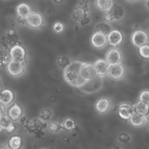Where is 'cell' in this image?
<instances>
[{"mask_svg": "<svg viewBox=\"0 0 149 149\" xmlns=\"http://www.w3.org/2000/svg\"><path fill=\"white\" fill-rule=\"evenodd\" d=\"M63 26L62 23L59 22H57L55 23V24L54 25V30L56 33L61 32L63 30Z\"/></svg>", "mask_w": 149, "mask_h": 149, "instance_id": "f546056e", "label": "cell"}, {"mask_svg": "<svg viewBox=\"0 0 149 149\" xmlns=\"http://www.w3.org/2000/svg\"><path fill=\"white\" fill-rule=\"evenodd\" d=\"M16 12L20 18L26 19L31 13V9L27 4L22 3L17 6Z\"/></svg>", "mask_w": 149, "mask_h": 149, "instance_id": "ac0fdd59", "label": "cell"}, {"mask_svg": "<svg viewBox=\"0 0 149 149\" xmlns=\"http://www.w3.org/2000/svg\"><path fill=\"white\" fill-rule=\"evenodd\" d=\"M147 121H148V126H149V120H147Z\"/></svg>", "mask_w": 149, "mask_h": 149, "instance_id": "f35d334b", "label": "cell"}, {"mask_svg": "<svg viewBox=\"0 0 149 149\" xmlns=\"http://www.w3.org/2000/svg\"><path fill=\"white\" fill-rule=\"evenodd\" d=\"M5 111V105L0 102V115L3 114Z\"/></svg>", "mask_w": 149, "mask_h": 149, "instance_id": "d6a6232c", "label": "cell"}, {"mask_svg": "<svg viewBox=\"0 0 149 149\" xmlns=\"http://www.w3.org/2000/svg\"><path fill=\"white\" fill-rule=\"evenodd\" d=\"M8 55L3 51H0V63H5L8 60Z\"/></svg>", "mask_w": 149, "mask_h": 149, "instance_id": "4dcf8cb0", "label": "cell"}, {"mask_svg": "<svg viewBox=\"0 0 149 149\" xmlns=\"http://www.w3.org/2000/svg\"><path fill=\"white\" fill-rule=\"evenodd\" d=\"M110 106L109 100L106 98H102L97 101L95 105V108L98 113H105L109 109Z\"/></svg>", "mask_w": 149, "mask_h": 149, "instance_id": "9a60e30c", "label": "cell"}, {"mask_svg": "<svg viewBox=\"0 0 149 149\" xmlns=\"http://www.w3.org/2000/svg\"><path fill=\"white\" fill-rule=\"evenodd\" d=\"M118 112L122 119L128 120L134 113L133 105L128 102H122L118 107Z\"/></svg>", "mask_w": 149, "mask_h": 149, "instance_id": "8992f818", "label": "cell"}, {"mask_svg": "<svg viewBox=\"0 0 149 149\" xmlns=\"http://www.w3.org/2000/svg\"><path fill=\"white\" fill-rule=\"evenodd\" d=\"M106 61L109 65L120 63L122 59V54L120 51L116 48H113L108 51L106 54Z\"/></svg>", "mask_w": 149, "mask_h": 149, "instance_id": "4fadbf2b", "label": "cell"}, {"mask_svg": "<svg viewBox=\"0 0 149 149\" xmlns=\"http://www.w3.org/2000/svg\"><path fill=\"white\" fill-rule=\"evenodd\" d=\"M91 42L94 48L100 49L107 44V37L102 33L95 32L91 37Z\"/></svg>", "mask_w": 149, "mask_h": 149, "instance_id": "ba28073f", "label": "cell"}, {"mask_svg": "<svg viewBox=\"0 0 149 149\" xmlns=\"http://www.w3.org/2000/svg\"><path fill=\"white\" fill-rule=\"evenodd\" d=\"M22 141L20 137L15 136L10 138L9 141V145L12 149H18L22 146Z\"/></svg>", "mask_w": 149, "mask_h": 149, "instance_id": "603a6c76", "label": "cell"}, {"mask_svg": "<svg viewBox=\"0 0 149 149\" xmlns=\"http://www.w3.org/2000/svg\"><path fill=\"white\" fill-rule=\"evenodd\" d=\"M144 1H147V0H144Z\"/></svg>", "mask_w": 149, "mask_h": 149, "instance_id": "60d3db41", "label": "cell"}, {"mask_svg": "<svg viewBox=\"0 0 149 149\" xmlns=\"http://www.w3.org/2000/svg\"><path fill=\"white\" fill-rule=\"evenodd\" d=\"M140 101H143L149 105V90H143L141 92L139 96Z\"/></svg>", "mask_w": 149, "mask_h": 149, "instance_id": "484cf974", "label": "cell"}, {"mask_svg": "<svg viewBox=\"0 0 149 149\" xmlns=\"http://www.w3.org/2000/svg\"><path fill=\"white\" fill-rule=\"evenodd\" d=\"M1 88H0V94H1Z\"/></svg>", "mask_w": 149, "mask_h": 149, "instance_id": "ab89813d", "label": "cell"}, {"mask_svg": "<svg viewBox=\"0 0 149 149\" xmlns=\"http://www.w3.org/2000/svg\"><path fill=\"white\" fill-rule=\"evenodd\" d=\"M62 0H55V1L56 2V3H61L62 2Z\"/></svg>", "mask_w": 149, "mask_h": 149, "instance_id": "8d00e7d4", "label": "cell"}, {"mask_svg": "<svg viewBox=\"0 0 149 149\" xmlns=\"http://www.w3.org/2000/svg\"><path fill=\"white\" fill-rule=\"evenodd\" d=\"M51 115V112L49 109L44 110L41 114V118L44 120H48L49 119Z\"/></svg>", "mask_w": 149, "mask_h": 149, "instance_id": "f1b7e54d", "label": "cell"}, {"mask_svg": "<svg viewBox=\"0 0 149 149\" xmlns=\"http://www.w3.org/2000/svg\"><path fill=\"white\" fill-rule=\"evenodd\" d=\"M14 98L13 92L9 89L3 90L0 94V102L5 105L10 104Z\"/></svg>", "mask_w": 149, "mask_h": 149, "instance_id": "2e32d148", "label": "cell"}, {"mask_svg": "<svg viewBox=\"0 0 149 149\" xmlns=\"http://www.w3.org/2000/svg\"><path fill=\"white\" fill-rule=\"evenodd\" d=\"M10 56L12 59L23 62L25 59V49L21 45H14L10 49Z\"/></svg>", "mask_w": 149, "mask_h": 149, "instance_id": "8fae6325", "label": "cell"}, {"mask_svg": "<svg viewBox=\"0 0 149 149\" xmlns=\"http://www.w3.org/2000/svg\"><path fill=\"white\" fill-rule=\"evenodd\" d=\"M108 42L112 47H117L120 45L123 40V34L118 30H111L107 36Z\"/></svg>", "mask_w": 149, "mask_h": 149, "instance_id": "9c48e42d", "label": "cell"}, {"mask_svg": "<svg viewBox=\"0 0 149 149\" xmlns=\"http://www.w3.org/2000/svg\"><path fill=\"white\" fill-rule=\"evenodd\" d=\"M133 108L134 112L144 116L147 113L148 111L149 105L143 101H140L134 105H133Z\"/></svg>", "mask_w": 149, "mask_h": 149, "instance_id": "ffe728a7", "label": "cell"}, {"mask_svg": "<svg viewBox=\"0 0 149 149\" xmlns=\"http://www.w3.org/2000/svg\"><path fill=\"white\" fill-rule=\"evenodd\" d=\"M15 30H13V29H10V30H9V31H8L9 34L10 35V36L13 35V34H15Z\"/></svg>", "mask_w": 149, "mask_h": 149, "instance_id": "836d02e7", "label": "cell"}, {"mask_svg": "<svg viewBox=\"0 0 149 149\" xmlns=\"http://www.w3.org/2000/svg\"><path fill=\"white\" fill-rule=\"evenodd\" d=\"M144 118H145L146 120H149V109H148V111L147 113L145 115H144Z\"/></svg>", "mask_w": 149, "mask_h": 149, "instance_id": "e575fe53", "label": "cell"}, {"mask_svg": "<svg viewBox=\"0 0 149 149\" xmlns=\"http://www.w3.org/2000/svg\"><path fill=\"white\" fill-rule=\"evenodd\" d=\"M0 129L5 130L8 132H12L14 130L13 120L9 115L3 113L0 115Z\"/></svg>", "mask_w": 149, "mask_h": 149, "instance_id": "5bb4252c", "label": "cell"}, {"mask_svg": "<svg viewBox=\"0 0 149 149\" xmlns=\"http://www.w3.org/2000/svg\"><path fill=\"white\" fill-rule=\"evenodd\" d=\"M93 65L95 69L97 76L101 77L108 74L109 64L106 60L103 59H97Z\"/></svg>", "mask_w": 149, "mask_h": 149, "instance_id": "7c38bea8", "label": "cell"}, {"mask_svg": "<svg viewBox=\"0 0 149 149\" xmlns=\"http://www.w3.org/2000/svg\"><path fill=\"white\" fill-rule=\"evenodd\" d=\"M7 70L9 73L12 76H17L24 72V66L22 62L11 60L7 65Z\"/></svg>", "mask_w": 149, "mask_h": 149, "instance_id": "52a82bcc", "label": "cell"}, {"mask_svg": "<svg viewBox=\"0 0 149 149\" xmlns=\"http://www.w3.org/2000/svg\"><path fill=\"white\" fill-rule=\"evenodd\" d=\"M58 63L59 66L61 68L65 69L69 66V65L70 64L71 62L68 57L63 56H61V57L58 58Z\"/></svg>", "mask_w": 149, "mask_h": 149, "instance_id": "d4e9b609", "label": "cell"}, {"mask_svg": "<svg viewBox=\"0 0 149 149\" xmlns=\"http://www.w3.org/2000/svg\"><path fill=\"white\" fill-rule=\"evenodd\" d=\"M83 62L74 61L70 63L69 66L64 70V79L65 81L72 85L80 75V69Z\"/></svg>", "mask_w": 149, "mask_h": 149, "instance_id": "6da1fadb", "label": "cell"}, {"mask_svg": "<svg viewBox=\"0 0 149 149\" xmlns=\"http://www.w3.org/2000/svg\"><path fill=\"white\" fill-rule=\"evenodd\" d=\"M127 1H131V2H133V1H136V0H127Z\"/></svg>", "mask_w": 149, "mask_h": 149, "instance_id": "74e56055", "label": "cell"}, {"mask_svg": "<svg viewBox=\"0 0 149 149\" xmlns=\"http://www.w3.org/2000/svg\"><path fill=\"white\" fill-rule=\"evenodd\" d=\"M146 5H147V8L149 9V0H147V2H146Z\"/></svg>", "mask_w": 149, "mask_h": 149, "instance_id": "d590c367", "label": "cell"}, {"mask_svg": "<svg viewBox=\"0 0 149 149\" xmlns=\"http://www.w3.org/2000/svg\"><path fill=\"white\" fill-rule=\"evenodd\" d=\"M124 15V9L123 7L116 3L112 4L111 7L107 10L104 19L107 22H111L115 20L121 19Z\"/></svg>", "mask_w": 149, "mask_h": 149, "instance_id": "7a4b0ae2", "label": "cell"}, {"mask_svg": "<svg viewBox=\"0 0 149 149\" xmlns=\"http://www.w3.org/2000/svg\"><path fill=\"white\" fill-rule=\"evenodd\" d=\"M22 114V108L17 104L13 105L8 110V115L13 120L19 119Z\"/></svg>", "mask_w": 149, "mask_h": 149, "instance_id": "d6986e66", "label": "cell"}, {"mask_svg": "<svg viewBox=\"0 0 149 149\" xmlns=\"http://www.w3.org/2000/svg\"><path fill=\"white\" fill-rule=\"evenodd\" d=\"M58 129L59 125L55 122H52L49 125V129L51 132H56L58 130Z\"/></svg>", "mask_w": 149, "mask_h": 149, "instance_id": "1f68e13d", "label": "cell"}, {"mask_svg": "<svg viewBox=\"0 0 149 149\" xmlns=\"http://www.w3.org/2000/svg\"><path fill=\"white\" fill-rule=\"evenodd\" d=\"M108 74L113 80H120L125 74V68L120 63L109 65Z\"/></svg>", "mask_w": 149, "mask_h": 149, "instance_id": "277c9868", "label": "cell"}, {"mask_svg": "<svg viewBox=\"0 0 149 149\" xmlns=\"http://www.w3.org/2000/svg\"><path fill=\"white\" fill-rule=\"evenodd\" d=\"M146 120L143 115L134 112L129 118L130 123L134 127H140L144 125Z\"/></svg>", "mask_w": 149, "mask_h": 149, "instance_id": "e0dca14e", "label": "cell"}, {"mask_svg": "<svg viewBox=\"0 0 149 149\" xmlns=\"http://www.w3.org/2000/svg\"><path fill=\"white\" fill-rule=\"evenodd\" d=\"M27 24L33 28H38L42 26L43 18L42 16L37 12H32L26 19Z\"/></svg>", "mask_w": 149, "mask_h": 149, "instance_id": "30bf717a", "label": "cell"}, {"mask_svg": "<svg viewBox=\"0 0 149 149\" xmlns=\"http://www.w3.org/2000/svg\"><path fill=\"white\" fill-rule=\"evenodd\" d=\"M80 74L84 79L88 81L97 76L94 65L86 62H83L80 69Z\"/></svg>", "mask_w": 149, "mask_h": 149, "instance_id": "5b68a950", "label": "cell"}, {"mask_svg": "<svg viewBox=\"0 0 149 149\" xmlns=\"http://www.w3.org/2000/svg\"><path fill=\"white\" fill-rule=\"evenodd\" d=\"M130 137L129 134L126 133H120L118 136V140L120 142L123 143H127L129 141Z\"/></svg>", "mask_w": 149, "mask_h": 149, "instance_id": "83f0119b", "label": "cell"}, {"mask_svg": "<svg viewBox=\"0 0 149 149\" xmlns=\"http://www.w3.org/2000/svg\"><path fill=\"white\" fill-rule=\"evenodd\" d=\"M149 40L148 34L144 30H137L132 35V42L137 47H140L148 43Z\"/></svg>", "mask_w": 149, "mask_h": 149, "instance_id": "3957f363", "label": "cell"}, {"mask_svg": "<svg viewBox=\"0 0 149 149\" xmlns=\"http://www.w3.org/2000/svg\"><path fill=\"white\" fill-rule=\"evenodd\" d=\"M111 0H96L95 5L100 10H108L112 5Z\"/></svg>", "mask_w": 149, "mask_h": 149, "instance_id": "7402d4cb", "label": "cell"}, {"mask_svg": "<svg viewBox=\"0 0 149 149\" xmlns=\"http://www.w3.org/2000/svg\"><path fill=\"white\" fill-rule=\"evenodd\" d=\"M111 26L106 23H100L97 24L95 27L94 31L95 32H101L105 34L106 36L111 31Z\"/></svg>", "mask_w": 149, "mask_h": 149, "instance_id": "44dd1931", "label": "cell"}, {"mask_svg": "<svg viewBox=\"0 0 149 149\" xmlns=\"http://www.w3.org/2000/svg\"><path fill=\"white\" fill-rule=\"evenodd\" d=\"M139 52L140 56L146 59H149V44H146L139 47Z\"/></svg>", "mask_w": 149, "mask_h": 149, "instance_id": "cb8c5ba5", "label": "cell"}, {"mask_svg": "<svg viewBox=\"0 0 149 149\" xmlns=\"http://www.w3.org/2000/svg\"><path fill=\"white\" fill-rule=\"evenodd\" d=\"M75 123L74 121L70 119H66L63 122V128H65L66 130H72L75 127Z\"/></svg>", "mask_w": 149, "mask_h": 149, "instance_id": "4316f807", "label": "cell"}]
</instances>
